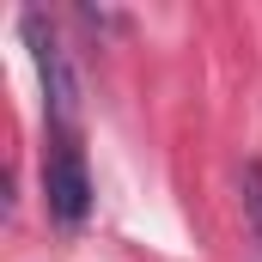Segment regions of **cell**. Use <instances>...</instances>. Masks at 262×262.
Returning a JSON list of instances; mask_svg holds the SVG:
<instances>
[{
  "label": "cell",
  "mask_w": 262,
  "mask_h": 262,
  "mask_svg": "<svg viewBox=\"0 0 262 262\" xmlns=\"http://www.w3.org/2000/svg\"><path fill=\"white\" fill-rule=\"evenodd\" d=\"M18 31H25V43H31V61H37V79H43L49 116H55V128L73 140V122H79V85H73V67H67L61 43H55V31L43 25V12H25Z\"/></svg>",
  "instance_id": "1"
},
{
  "label": "cell",
  "mask_w": 262,
  "mask_h": 262,
  "mask_svg": "<svg viewBox=\"0 0 262 262\" xmlns=\"http://www.w3.org/2000/svg\"><path fill=\"white\" fill-rule=\"evenodd\" d=\"M43 201H49V213L61 226H79L92 213V177H85V159H79V146L67 134L49 146V159H43Z\"/></svg>",
  "instance_id": "2"
},
{
  "label": "cell",
  "mask_w": 262,
  "mask_h": 262,
  "mask_svg": "<svg viewBox=\"0 0 262 262\" xmlns=\"http://www.w3.org/2000/svg\"><path fill=\"white\" fill-rule=\"evenodd\" d=\"M238 201H244V220H250V238L262 244V159H250L238 171Z\"/></svg>",
  "instance_id": "3"
}]
</instances>
